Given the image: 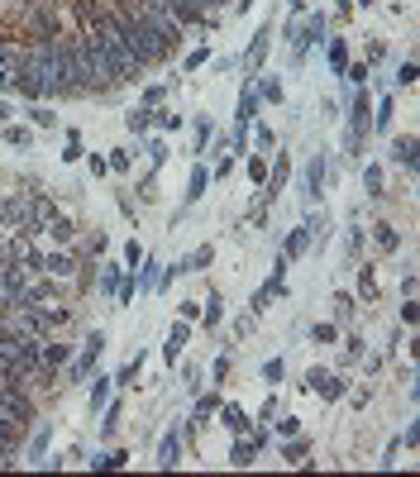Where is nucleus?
<instances>
[{"mask_svg":"<svg viewBox=\"0 0 420 477\" xmlns=\"http://www.w3.org/2000/svg\"><path fill=\"white\" fill-rule=\"evenodd\" d=\"M20 72L34 81V86H39V96H53V91H62V86H67V77H62V58H58V43H43V48H34V53L24 58Z\"/></svg>","mask_w":420,"mask_h":477,"instance_id":"f257e3e1","label":"nucleus"},{"mask_svg":"<svg viewBox=\"0 0 420 477\" xmlns=\"http://www.w3.org/2000/svg\"><path fill=\"white\" fill-rule=\"evenodd\" d=\"M301 5H306V0H292V10H301Z\"/></svg>","mask_w":420,"mask_h":477,"instance_id":"8fccbe9b","label":"nucleus"},{"mask_svg":"<svg viewBox=\"0 0 420 477\" xmlns=\"http://www.w3.org/2000/svg\"><path fill=\"white\" fill-rule=\"evenodd\" d=\"M43 234H53V238H58V243H67V238H72V224H67V219H62L58 210H53V215L43 219Z\"/></svg>","mask_w":420,"mask_h":477,"instance_id":"4468645a","label":"nucleus"},{"mask_svg":"<svg viewBox=\"0 0 420 477\" xmlns=\"http://www.w3.org/2000/svg\"><path fill=\"white\" fill-rule=\"evenodd\" d=\"M215 5H220V0H205V10H215Z\"/></svg>","mask_w":420,"mask_h":477,"instance_id":"09e8293b","label":"nucleus"},{"mask_svg":"<svg viewBox=\"0 0 420 477\" xmlns=\"http://www.w3.org/2000/svg\"><path fill=\"white\" fill-rule=\"evenodd\" d=\"M397 81H401V86H411V81H416V62H401V77Z\"/></svg>","mask_w":420,"mask_h":477,"instance_id":"c03bdc74","label":"nucleus"},{"mask_svg":"<svg viewBox=\"0 0 420 477\" xmlns=\"http://www.w3.org/2000/svg\"><path fill=\"white\" fill-rule=\"evenodd\" d=\"M0 115H10V105H5V100H0Z\"/></svg>","mask_w":420,"mask_h":477,"instance_id":"de8ad7c7","label":"nucleus"},{"mask_svg":"<svg viewBox=\"0 0 420 477\" xmlns=\"http://www.w3.org/2000/svg\"><path fill=\"white\" fill-rule=\"evenodd\" d=\"M268 43H272V34H268V29H258V39L248 43V53H244V67H248V72H258V67H263V58H268Z\"/></svg>","mask_w":420,"mask_h":477,"instance_id":"0eeeda50","label":"nucleus"},{"mask_svg":"<svg viewBox=\"0 0 420 477\" xmlns=\"http://www.w3.org/2000/svg\"><path fill=\"white\" fill-rule=\"evenodd\" d=\"M124 463H129V454H100V458H91V468H124Z\"/></svg>","mask_w":420,"mask_h":477,"instance_id":"393cba45","label":"nucleus"},{"mask_svg":"<svg viewBox=\"0 0 420 477\" xmlns=\"http://www.w3.org/2000/svg\"><path fill=\"white\" fill-rule=\"evenodd\" d=\"M105 397H110V378H96V387H91V411L105 406Z\"/></svg>","mask_w":420,"mask_h":477,"instance_id":"bb28decb","label":"nucleus"},{"mask_svg":"<svg viewBox=\"0 0 420 477\" xmlns=\"http://www.w3.org/2000/svg\"><path fill=\"white\" fill-rule=\"evenodd\" d=\"M158 124H162V129H177L181 115H172V110H158Z\"/></svg>","mask_w":420,"mask_h":477,"instance_id":"37998d69","label":"nucleus"},{"mask_svg":"<svg viewBox=\"0 0 420 477\" xmlns=\"http://www.w3.org/2000/svg\"><path fill=\"white\" fill-rule=\"evenodd\" d=\"M29 139H34V134H29L24 124H5V143H10V148H29Z\"/></svg>","mask_w":420,"mask_h":477,"instance_id":"6ab92c4d","label":"nucleus"},{"mask_svg":"<svg viewBox=\"0 0 420 477\" xmlns=\"http://www.w3.org/2000/svg\"><path fill=\"white\" fill-rule=\"evenodd\" d=\"M263 378H268V382H282V358H268V363H263Z\"/></svg>","mask_w":420,"mask_h":477,"instance_id":"f704fd0d","label":"nucleus"},{"mask_svg":"<svg viewBox=\"0 0 420 477\" xmlns=\"http://www.w3.org/2000/svg\"><path fill=\"white\" fill-rule=\"evenodd\" d=\"M205 325H220V296H210V310H205Z\"/></svg>","mask_w":420,"mask_h":477,"instance_id":"a18cd8bd","label":"nucleus"},{"mask_svg":"<svg viewBox=\"0 0 420 477\" xmlns=\"http://www.w3.org/2000/svg\"><path fill=\"white\" fill-rule=\"evenodd\" d=\"M158 282V262H143V272H139V286H153Z\"/></svg>","mask_w":420,"mask_h":477,"instance_id":"e433bc0d","label":"nucleus"},{"mask_svg":"<svg viewBox=\"0 0 420 477\" xmlns=\"http://www.w3.org/2000/svg\"><path fill=\"white\" fill-rule=\"evenodd\" d=\"M0 454H5V444H0Z\"/></svg>","mask_w":420,"mask_h":477,"instance_id":"603ef678","label":"nucleus"},{"mask_svg":"<svg viewBox=\"0 0 420 477\" xmlns=\"http://www.w3.org/2000/svg\"><path fill=\"white\" fill-rule=\"evenodd\" d=\"M392 162H401V167H416V134H401V139L392 143Z\"/></svg>","mask_w":420,"mask_h":477,"instance_id":"9d476101","label":"nucleus"},{"mask_svg":"<svg viewBox=\"0 0 420 477\" xmlns=\"http://www.w3.org/2000/svg\"><path fill=\"white\" fill-rule=\"evenodd\" d=\"M0 224H20L24 229V200L15 196V200H0Z\"/></svg>","mask_w":420,"mask_h":477,"instance_id":"ddd939ff","label":"nucleus"},{"mask_svg":"<svg viewBox=\"0 0 420 477\" xmlns=\"http://www.w3.org/2000/svg\"><path fill=\"white\" fill-rule=\"evenodd\" d=\"M205 181H210V177H205V167L196 162V167H191V181H186V200H200V196H205Z\"/></svg>","mask_w":420,"mask_h":477,"instance_id":"f3484780","label":"nucleus"},{"mask_svg":"<svg viewBox=\"0 0 420 477\" xmlns=\"http://www.w3.org/2000/svg\"><path fill=\"white\" fill-rule=\"evenodd\" d=\"M39 363H67V344H43Z\"/></svg>","mask_w":420,"mask_h":477,"instance_id":"5701e85b","label":"nucleus"},{"mask_svg":"<svg viewBox=\"0 0 420 477\" xmlns=\"http://www.w3.org/2000/svg\"><path fill=\"white\" fill-rule=\"evenodd\" d=\"M363 186H368V196H382V167H378V162L363 167Z\"/></svg>","mask_w":420,"mask_h":477,"instance_id":"aec40b11","label":"nucleus"},{"mask_svg":"<svg viewBox=\"0 0 420 477\" xmlns=\"http://www.w3.org/2000/svg\"><path fill=\"white\" fill-rule=\"evenodd\" d=\"M378 243L382 248H397V229L392 224H378Z\"/></svg>","mask_w":420,"mask_h":477,"instance_id":"72a5a7b5","label":"nucleus"},{"mask_svg":"<svg viewBox=\"0 0 420 477\" xmlns=\"http://www.w3.org/2000/svg\"><path fill=\"white\" fill-rule=\"evenodd\" d=\"M58 58H62V77L72 91H86L91 86V62H86V48L81 43H58Z\"/></svg>","mask_w":420,"mask_h":477,"instance_id":"7ed1b4c3","label":"nucleus"},{"mask_svg":"<svg viewBox=\"0 0 420 477\" xmlns=\"http://www.w3.org/2000/svg\"><path fill=\"white\" fill-rule=\"evenodd\" d=\"M229 458H234L239 468H248V463L258 458V439H248V444H244V439H239V444H234V454H229Z\"/></svg>","mask_w":420,"mask_h":477,"instance_id":"a211bd4d","label":"nucleus"},{"mask_svg":"<svg viewBox=\"0 0 420 477\" xmlns=\"http://www.w3.org/2000/svg\"><path fill=\"white\" fill-rule=\"evenodd\" d=\"M153 110H134V115H124V124H129V129H134V134H143V129H148V124H153Z\"/></svg>","mask_w":420,"mask_h":477,"instance_id":"a878e982","label":"nucleus"},{"mask_svg":"<svg viewBox=\"0 0 420 477\" xmlns=\"http://www.w3.org/2000/svg\"><path fill=\"white\" fill-rule=\"evenodd\" d=\"M253 115H258V96L244 86V96H239V134L248 129V119H253Z\"/></svg>","mask_w":420,"mask_h":477,"instance_id":"dca6fc26","label":"nucleus"},{"mask_svg":"<svg viewBox=\"0 0 420 477\" xmlns=\"http://www.w3.org/2000/svg\"><path fill=\"white\" fill-rule=\"evenodd\" d=\"M115 430H120V406H110V411H105V435H115Z\"/></svg>","mask_w":420,"mask_h":477,"instance_id":"58836bf2","label":"nucleus"},{"mask_svg":"<svg viewBox=\"0 0 420 477\" xmlns=\"http://www.w3.org/2000/svg\"><path fill=\"white\" fill-rule=\"evenodd\" d=\"M105 167H115V172H124V167H129V153H124V148H115V158L105 162Z\"/></svg>","mask_w":420,"mask_h":477,"instance_id":"79ce46f5","label":"nucleus"},{"mask_svg":"<svg viewBox=\"0 0 420 477\" xmlns=\"http://www.w3.org/2000/svg\"><path fill=\"white\" fill-rule=\"evenodd\" d=\"M363 5H373V0H363Z\"/></svg>","mask_w":420,"mask_h":477,"instance_id":"3c124183","label":"nucleus"},{"mask_svg":"<svg viewBox=\"0 0 420 477\" xmlns=\"http://www.w3.org/2000/svg\"><path fill=\"white\" fill-rule=\"evenodd\" d=\"M359 291H363V296H368V301L378 296V282H373V272H368V267H363V272H359Z\"/></svg>","mask_w":420,"mask_h":477,"instance_id":"c756f323","label":"nucleus"},{"mask_svg":"<svg viewBox=\"0 0 420 477\" xmlns=\"http://www.w3.org/2000/svg\"><path fill=\"white\" fill-rule=\"evenodd\" d=\"M335 310H340V320H349V315H354V296L340 291V296H335Z\"/></svg>","mask_w":420,"mask_h":477,"instance_id":"473e14b6","label":"nucleus"},{"mask_svg":"<svg viewBox=\"0 0 420 477\" xmlns=\"http://www.w3.org/2000/svg\"><path fill=\"white\" fill-rule=\"evenodd\" d=\"M124 262H129V267H139V262H143V248H139V243H129V248H124Z\"/></svg>","mask_w":420,"mask_h":477,"instance_id":"ea45409f","label":"nucleus"},{"mask_svg":"<svg viewBox=\"0 0 420 477\" xmlns=\"http://www.w3.org/2000/svg\"><path fill=\"white\" fill-rule=\"evenodd\" d=\"M325 181H330V162L316 158V162H311V172H306V186H311V196H325Z\"/></svg>","mask_w":420,"mask_h":477,"instance_id":"9b49d317","label":"nucleus"},{"mask_svg":"<svg viewBox=\"0 0 420 477\" xmlns=\"http://www.w3.org/2000/svg\"><path fill=\"white\" fill-rule=\"evenodd\" d=\"M177 463H181V439H177V430H167L158 444V468H177Z\"/></svg>","mask_w":420,"mask_h":477,"instance_id":"423d86ee","label":"nucleus"},{"mask_svg":"<svg viewBox=\"0 0 420 477\" xmlns=\"http://www.w3.org/2000/svg\"><path fill=\"white\" fill-rule=\"evenodd\" d=\"M263 100H282V81H263Z\"/></svg>","mask_w":420,"mask_h":477,"instance_id":"a19ab883","label":"nucleus"},{"mask_svg":"<svg viewBox=\"0 0 420 477\" xmlns=\"http://www.w3.org/2000/svg\"><path fill=\"white\" fill-rule=\"evenodd\" d=\"M205 143H210V119H200V124H196V153L205 148Z\"/></svg>","mask_w":420,"mask_h":477,"instance_id":"4c0bfd02","label":"nucleus"},{"mask_svg":"<svg viewBox=\"0 0 420 477\" xmlns=\"http://www.w3.org/2000/svg\"><path fill=\"white\" fill-rule=\"evenodd\" d=\"M306 387H311L316 397H325V401L344 397V382L335 378V373H325V368H311V373H306Z\"/></svg>","mask_w":420,"mask_h":477,"instance_id":"20e7f679","label":"nucleus"},{"mask_svg":"<svg viewBox=\"0 0 420 477\" xmlns=\"http://www.w3.org/2000/svg\"><path fill=\"white\" fill-rule=\"evenodd\" d=\"M330 62H335V72H344V67H349V53H344V43H340V39L330 43Z\"/></svg>","mask_w":420,"mask_h":477,"instance_id":"c85d7f7f","label":"nucleus"},{"mask_svg":"<svg viewBox=\"0 0 420 477\" xmlns=\"http://www.w3.org/2000/svg\"><path fill=\"white\" fill-rule=\"evenodd\" d=\"M43 449H48V425H43L39 435H34V458H39V454H43Z\"/></svg>","mask_w":420,"mask_h":477,"instance_id":"49530a36","label":"nucleus"},{"mask_svg":"<svg viewBox=\"0 0 420 477\" xmlns=\"http://www.w3.org/2000/svg\"><path fill=\"white\" fill-rule=\"evenodd\" d=\"M0 358L15 363L20 373L39 368V339L34 334H15V330H0Z\"/></svg>","mask_w":420,"mask_h":477,"instance_id":"f03ea898","label":"nucleus"},{"mask_svg":"<svg viewBox=\"0 0 420 477\" xmlns=\"http://www.w3.org/2000/svg\"><path fill=\"white\" fill-rule=\"evenodd\" d=\"M186 334H191V330H186V320H177V325L167 330V344H162V358H167V363H172L181 349H186Z\"/></svg>","mask_w":420,"mask_h":477,"instance_id":"6e6552de","label":"nucleus"},{"mask_svg":"<svg viewBox=\"0 0 420 477\" xmlns=\"http://www.w3.org/2000/svg\"><path fill=\"white\" fill-rule=\"evenodd\" d=\"M210 411H220V397H215V392L196 401V425H205V420H210Z\"/></svg>","mask_w":420,"mask_h":477,"instance_id":"4be33fe9","label":"nucleus"},{"mask_svg":"<svg viewBox=\"0 0 420 477\" xmlns=\"http://www.w3.org/2000/svg\"><path fill=\"white\" fill-rule=\"evenodd\" d=\"M100 291H120V272H115V267L100 272Z\"/></svg>","mask_w":420,"mask_h":477,"instance_id":"2f4dec72","label":"nucleus"},{"mask_svg":"<svg viewBox=\"0 0 420 477\" xmlns=\"http://www.w3.org/2000/svg\"><path fill=\"white\" fill-rule=\"evenodd\" d=\"M296 430H301V420H296V416H282V420H277V435H282V439H292Z\"/></svg>","mask_w":420,"mask_h":477,"instance_id":"7c9ffc66","label":"nucleus"},{"mask_svg":"<svg viewBox=\"0 0 420 477\" xmlns=\"http://www.w3.org/2000/svg\"><path fill=\"white\" fill-rule=\"evenodd\" d=\"M39 267H43V272H53V277H72V267H77V262L67 258V253H48Z\"/></svg>","mask_w":420,"mask_h":477,"instance_id":"f8f14e48","label":"nucleus"},{"mask_svg":"<svg viewBox=\"0 0 420 477\" xmlns=\"http://www.w3.org/2000/svg\"><path fill=\"white\" fill-rule=\"evenodd\" d=\"M139 368H143V354H134V358H129V363L120 368V378H115V382H120V387H129V382L139 378Z\"/></svg>","mask_w":420,"mask_h":477,"instance_id":"b1692460","label":"nucleus"},{"mask_svg":"<svg viewBox=\"0 0 420 477\" xmlns=\"http://www.w3.org/2000/svg\"><path fill=\"white\" fill-rule=\"evenodd\" d=\"M210 258H215V253H210V243H200L191 258H181V262H172V267H167V282H172V277H186V272H200Z\"/></svg>","mask_w":420,"mask_h":477,"instance_id":"39448f33","label":"nucleus"},{"mask_svg":"<svg viewBox=\"0 0 420 477\" xmlns=\"http://www.w3.org/2000/svg\"><path fill=\"white\" fill-rule=\"evenodd\" d=\"M224 425H229L234 435H244V430H248V416H244L239 406H224Z\"/></svg>","mask_w":420,"mask_h":477,"instance_id":"412c9836","label":"nucleus"},{"mask_svg":"<svg viewBox=\"0 0 420 477\" xmlns=\"http://www.w3.org/2000/svg\"><path fill=\"white\" fill-rule=\"evenodd\" d=\"M392 115H397V105H392V100H382L378 115H373V124H378V129H387V124H392Z\"/></svg>","mask_w":420,"mask_h":477,"instance_id":"cd10ccee","label":"nucleus"},{"mask_svg":"<svg viewBox=\"0 0 420 477\" xmlns=\"http://www.w3.org/2000/svg\"><path fill=\"white\" fill-rule=\"evenodd\" d=\"M100 349H105V334H91L86 339V354H81V363H77V378H86V373H91V368H96V358H100Z\"/></svg>","mask_w":420,"mask_h":477,"instance_id":"1a4fd4ad","label":"nucleus"},{"mask_svg":"<svg viewBox=\"0 0 420 477\" xmlns=\"http://www.w3.org/2000/svg\"><path fill=\"white\" fill-rule=\"evenodd\" d=\"M311 339H316V344H335V325H316Z\"/></svg>","mask_w":420,"mask_h":477,"instance_id":"c9c22d12","label":"nucleus"},{"mask_svg":"<svg viewBox=\"0 0 420 477\" xmlns=\"http://www.w3.org/2000/svg\"><path fill=\"white\" fill-rule=\"evenodd\" d=\"M373 129V110H368V96L354 100V134H368Z\"/></svg>","mask_w":420,"mask_h":477,"instance_id":"2eb2a0df","label":"nucleus"}]
</instances>
